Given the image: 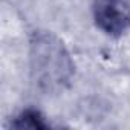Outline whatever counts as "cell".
<instances>
[{"label": "cell", "instance_id": "cell-1", "mask_svg": "<svg viewBox=\"0 0 130 130\" xmlns=\"http://www.w3.org/2000/svg\"><path fill=\"white\" fill-rule=\"evenodd\" d=\"M31 61L34 78L46 90L63 89L74 72L66 47L47 32L35 34L31 41Z\"/></svg>", "mask_w": 130, "mask_h": 130}, {"label": "cell", "instance_id": "cell-2", "mask_svg": "<svg viewBox=\"0 0 130 130\" xmlns=\"http://www.w3.org/2000/svg\"><path fill=\"white\" fill-rule=\"evenodd\" d=\"M93 19L96 26L107 35L118 37L130 28L128 0H95Z\"/></svg>", "mask_w": 130, "mask_h": 130}, {"label": "cell", "instance_id": "cell-3", "mask_svg": "<svg viewBox=\"0 0 130 130\" xmlns=\"http://www.w3.org/2000/svg\"><path fill=\"white\" fill-rule=\"evenodd\" d=\"M14 127H19V128H46L47 124L44 121V118L41 116L40 112L37 110H32V109H28V110H23L17 118L15 121L12 122Z\"/></svg>", "mask_w": 130, "mask_h": 130}]
</instances>
